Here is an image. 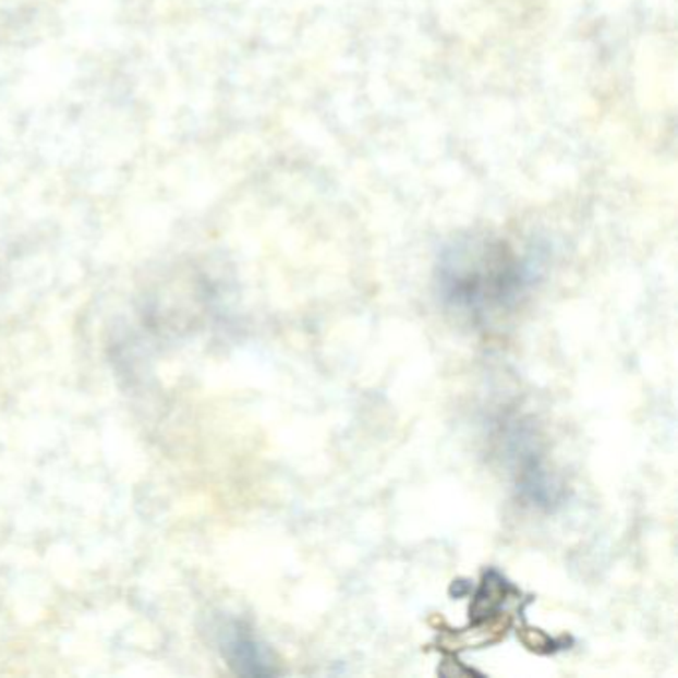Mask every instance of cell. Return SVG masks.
Returning <instances> with one entry per match:
<instances>
[{
	"label": "cell",
	"instance_id": "cell-1",
	"mask_svg": "<svg viewBox=\"0 0 678 678\" xmlns=\"http://www.w3.org/2000/svg\"><path fill=\"white\" fill-rule=\"evenodd\" d=\"M535 271L532 255L508 239L472 233L441 250L436 291L453 313L484 323L516 308L535 281Z\"/></svg>",
	"mask_w": 678,
	"mask_h": 678
},
{
	"label": "cell",
	"instance_id": "cell-2",
	"mask_svg": "<svg viewBox=\"0 0 678 678\" xmlns=\"http://www.w3.org/2000/svg\"><path fill=\"white\" fill-rule=\"evenodd\" d=\"M223 655L243 677H273L275 668L269 651L243 622H233L223 637Z\"/></svg>",
	"mask_w": 678,
	"mask_h": 678
}]
</instances>
